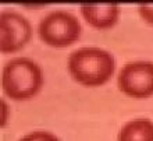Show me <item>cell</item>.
<instances>
[{
	"label": "cell",
	"mask_w": 153,
	"mask_h": 141,
	"mask_svg": "<svg viewBox=\"0 0 153 141\" xmlns=\"http://www.w3.org/2000/svg\"><path fill=\"white\" fill-rule=\"evenodd\" d=\"M117 85L131 98H149L153 95V62L135 60L121 67Z\"/></svg>",
	"instance_id": "277c9868"
},
{
	"label": "cell",
	"mask_w": 153,
	"mask_h": 141,
	"mask_svg": "<svg viewBox=\"0 0 153 141\" xmlns=\"http://www.w3.org/2000/svg\"><path fill=\"white\" fill-rule=\"evenodd\" d=\"M138 13L148 24L153 25V4H138Z\"/></svg>",
	"instance_id": "9c48e42d"
},
{
	"label": "cell",
	"mask_w": 153,
	"mask_h": 141,
	"mask_svg": "<svg viewBox=\"0 0 153 141\" xmlns=\"http://www.w3.org/2000/svg\"><path fill=\"white\" fill-rule=\"evenodd\" d=\"M79 11L93 28L107 29L117 24L121 8L118 4H82Z\"/></svg>",
	"instance_id": "8992f818"
},
{
	"label": "cell",
	"mask_w": 153,
	"mask_h": 141,
	"mask_svg": "<svg viewBox=\"0 0 153 141\" xmlns=\"http://www.w3.org/2000/svg\"><path fill=\"white\" fill-rule=\"evenodd\" d=\"M38 34L45 44L54 48H64L79 39L82 27L73 13L56 10L46 14L39 21Z\"/></svg>",
	"instance_id": "3957f363"
},
{
	"label": "cell",
	"mask_w": 153,
	"mask_h": 141,
	"mask_svg": "<svg viewBox=\"0 0 153 141\" xmlns=\"http://www.w3.org/2000/svg\"><path fill=\"white\" fill-rule=\"evenodd\" d=\"M117 141H153V122L148 117H135L121 126Z\"/></svg>",
	"instance_id": "52a82bcc"
},
{
	"label": "cell",
	"mask_w": 153,
	"mask_h": 141,
	"mask_svg": "<svg viewBox=\"0 0 153 141\" xmlns=\"http://www.w3.org/2000/svg\"><path fill=\"white\" fill-rule=\"evenodd\" d=\"M1 105H3V119H1V126L6 124V120H7V104L6 101H1Z\"/></svg>",
	"instance_id": "30bf717a"
},
{
	"label": "cell",
	"mask_w": 153,
	"mask_h": 141,
	"mask_svg": "<svg viewBox=\"0 0 153 141\" xmlns=\"http://www.w3.org/2000/svg\"><path fill=\"white\" fill-rule=\"evenodd\" d=\"M43 85V71L29 57H14L7 60L1 70L3 92L11 99L25 101L35 97Z\"/></svg>",
	"instance_id": "7a4b0ae2"
},
{
	"label": "cell",
	"mask_w": 153,
	"mask_h": 141,
	"mask_svg": "<svg viewBox=\"0 0 153 141\" xmlns=\"http://www.w3.org/2000/svg\"><path fill=\"white\" fill-rule=\"evenodd\" d=\"M18 141H60V138L52 131H46V130H35L31 133L25 134Z\"/></svg>",
	"instance_id": "ba28073f"
},
{
	"label": "cell",
	"mask_w": 153,
	"mask_h": 141,
	"mask_svg": "<svg viewBox=\"0 0 153 141\" xmlns=\"http://www.w3.org/2000/svg\"><path fill=\"white\" fill-rule=\"evenodd\" d=\"M68 73L85 87H99L111 78L116 70V59L109 50L97 46H84L70 53Z\"/></svg>",
	"instance_id": "6da1fadb"
},
{
	"label": "cell",
	"mask_w": 153,
	"mask_h": 141,
	"mask_svg": "<svg viewBox=\"0 0 153 141\" xmlns=\"http://www.w3.org/2000/svg\"><path fill=\"white\" fill-rule=\"evenodd\" d=\"M32 35V27L22 14L4 10L0 14V50L14 53L24 48Z\"/></svg>",
	"instance_id": "5b68a950"
}]
</instances>
